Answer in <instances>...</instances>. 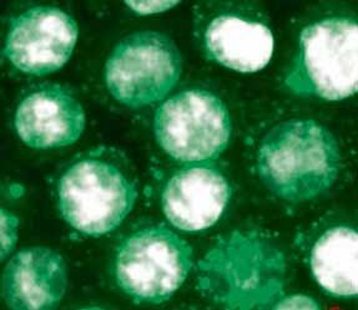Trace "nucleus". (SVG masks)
Returning <instances> with one entry per match:
<instances>
[{
  "label": "nucleus",
  "mask_w": 358,
  "mask_h": 310,
  "mask_svg": "<svg viewBox=\"0 0 358 310\" xmlns=\"http://www.w3.org/2000/svg\"><path fill=\"white\" fill-rule=\"evenodd\" d=\"M154 133L159 146L176 161H214L230 144L232 122L224 101L213 92L191 89L157 108Z\"/></svg>",
  "instance_id": "obj_6"
},
{
  "label": "nucleus",
  "mask_w": 358,
  "mask_h": 310,
  "mask_svg": "<svg viewBox=\"0 0 358 310\" xmlns=\"http://www.w3.org/2000/svg\"><path fill=\"white\" fill-rule=\"evenodd\" d=\"M19 233V219L13 212L6 208L1 209V259L6 260V257L13 252L17 242Z\"/></svg>",
  "instance_id": "obj_14"
},
{
  "label": "nucleus",
  "mask_w": 358,
  "mask_h": 310,
  "mask_svg": "<svg viewBox=\"0 0 358 310\" xmlns=\"http://www.w3.org/2000/svg\"><path fill=\"white\" fill-rule=\"evenodd\" d=\"M272 309H320V304L315 299L305 294H292L278 299Z\"/></svg>",
  "instance_id": "obj_16"
},
{
  "label": "nucleus",
  "mask_w": 358,
  "mask_h": 310,
  "mask_svg": "<svg viewBox=\"0 0 358 310\" xmlns=\"http://www.w3.org/2000/svg\"><path fill=\"white\" fill-rule=\"evenodd\" d=\"M312 276L326 293L350 299L358 293L357 232L338 226L326 230L312 247Z\"/></svg>",
  "instance_id": "obj_13"
},
{
  "label": "nucleus",
  "mask_w": 358,
  "mask_h": 310,
  "mask_svg": "<svg viewBox=\"0 0 358 310\" xmlns=\"http://www.w3.org/2000/svg\"><path fill=\"white\" fill-rule=\"evenodd\" d=\"M341 167L337 140L317 121L296 119L273 127L256 154L262 184L283 201L307 202L334 186Z\"/></svg>",
  "instance_id": "obj_2"
},
{
  "label": "nucleus",
  "mask_w": 358,
  "mask_h": 310,
  "mask_svg": "<svg viewBox=\"0 0 358 310\" xmlns=\"http://www.w3.org/2000/svg\"><path fill=\"white\" fill-rule=\"evenodd\" d=\"M1 288L12 309H52L66 293V265L54 249L25 248L6 263Z\"/></svg>",
  "instance_id": "obj_11"
},
{
  "label": "nucleus",
  "mask_w": 358,
  "mask_h": 310,
  "mask_svg": "<svg viewBox=\"0 0 358 310\" xmlns=\"http://www.w3.org/2000/svg\"><path fill=\"white\" fill-rule=\"evenodd\" d=\"M287 90L331 103L358 90V27L350 17H327L301 31L294 63L285 76Z\"/></svg>",
  "instance_id": "obj_4"
},
{
  "label": "nucleus",
  "mask_w": 358,
  "mask_h": 310,
  "mask_svg": "<svg viewBox=\"0 0 358 310\" xmlns=\"http://www.w3.org/2000/svg\"><path fill=\"white\" fill-rule=\"evenodd\" d=\"M87 125L80 101L59 85L30 92L19 103L14 126L23 144L31 149H49L76 144Z\"/></svg>",
  "instance_id": "obj_10"
},
{
  "label": "nucleus",
  "mask_w": 358,
  "mask_h": 310,
  "mask_svg": "<svg viewBox=\"0 0 358 310\" xmlns=\"http://www.w3.org/2000/svg\"><path fill=\"white\" fill-rule=\"evenodd\" d=\"M79 36L74 17L52 6H35L14 17L4 54L24 74L44 76L69 61Z\"/></svg>",
  "instance_id": "obj_8"
},
{
  "label": "nucleus",
  "mask_w": 358,
  "mask_h": 310,
  "mask_svg": "<svg viewBox=\"0 0 358 310\" xmlns=\"http://www.w3.org/2000/svg\"><path fill=\"white\" fill-rule=\"evenodd\" d=\"M127 8L138 15H154L168 12L179 6V1H127Z\"/></svg>",
  "instance_id": "obj_15"
},
{
  "label": "nucleus",
  "mask_w": 358,
  "mask_h": 310,
  "mask_svg": "<svg viewBox=\"0 0 358 310\" xmlns=\"http://www.w3.org/2000/svg\"><path fill=\"white\" fill-rule=\"evenodd\" d=\"M181 74L179 47L168 35L139 31L113 49L105 64V85L117 103L140 109L166 98Z\"/></svg>",
  "instance_id": "obj_7"
},
{
  "label": "nucleus",
  "mask_w": 358,
  "mask_h": 310,
  "mask_svg": "<svg viewBox=\"0 0 358 310\" xmlns=\"http://www.w3.org/2000/svg\"><path fill=\"white\" fill-rule=\"evenodd\" d=\"M187 242L165 226L136 230L117 248V287L138 304H160L173 298L192 268Z\"/></svg>",
  "instance_id": "obj_5"
},
{
  "label": "nucleus",
  "mask_w": 358,
  "mask_h": 310,
  "mask_svg": "<svg viewBox=\"0 0 358 310\" xmlns=\"http://www.w3.org/2000/svg\"><path fill=\"white\" fill-rule=\"evenodd\" d=\"M57 197L62 217L71 228L101 237L115 230L133 211L138 186L120 154L98 149L64 171Z\"/></svg>",
  "instance_id": "obj_3"
},
{
  "label": "nucleus",
  "mask_w": 358,
  "mask_h": 310,
  "mask_svg": "<svg viewBox=\"0 0 358 310\" xmlns=\"http://www.w3.org/2000/svg\"><path fill=\"white\" fill-rule=\"evenodd\" d=\"M231 187L217 167L195 163L173 173L162 195V212L175 228L196 233L219 222Z\"/></svg>",
  "instance_id": "obj_9"
},
{
  "label": "nucleus",
  "mask_w": 358,
  "mask_h": 310,
  "mask_svg": "<svg viewBox=\"0 0 358 310\" xmlns=\"http://www.w3.org/2000/svg\"><path fill=\"white\" fill-rule=\"evenodd\" d=\"M201 44L208 60L241 74L265 69L275 50L273 34L267 25L227 13L208 20Z\"/></svg>",
  "instance_id": "obj_12"
},
{
  "label": "nucleus",
  "mask_w": 358,
  "mask_h": 310,
  "mask_svg": "<svg viewBox=\"0 0 358 310\" xmlns=\"http://www.w3.org/2000/svg\"><path fill=\"white\" fill-rule=\"evenodd\" d=\"M286 258L257 230L220 238L197 267V288L226 309H266L285 295Z\"/></svg>",
  "instance_id": "obj_1"
}]
</instances>
